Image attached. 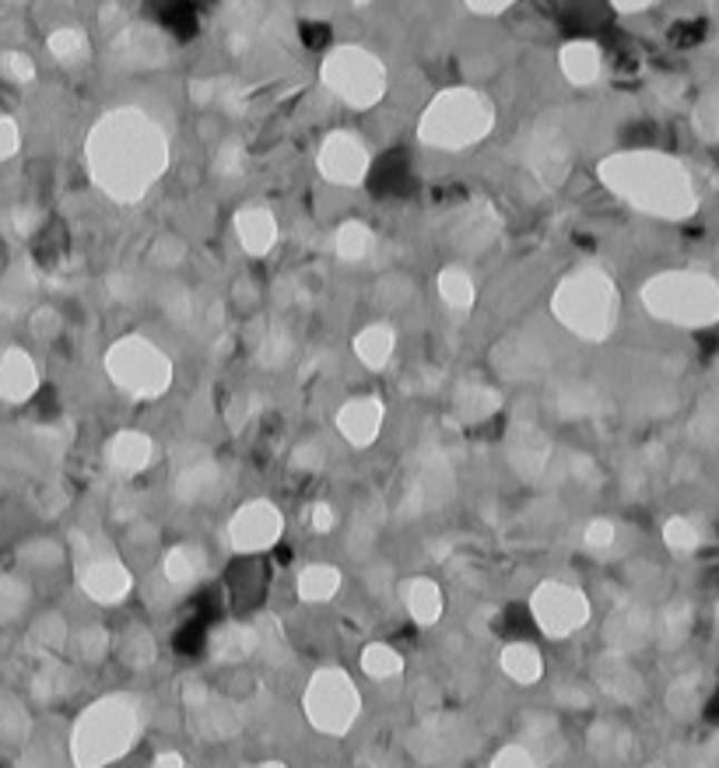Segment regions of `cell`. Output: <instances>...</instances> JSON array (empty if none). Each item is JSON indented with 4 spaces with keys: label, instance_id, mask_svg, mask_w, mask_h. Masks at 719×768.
Instances as JSON below:
<instances>
[{
    "label": "cell",
    "instance_id": "obj_1",
    "mask_svg": "<svg viewBox=\"0 0 719 768\" xmlns=\"http://www.w3.org/2000/svg\"><path fill=\"white\" fill-rule=\"evenodd\" d=\"M169 169V137L145 109H112L88 134V173L102 194L137 204Z\"/></svg>",
    "mask_w": 719,
    "mask_h": 768
},
{
    "label": "cell",
    "instance_id": "obj_2",
    "mask_svg": "<svg viewBox=\"0 0 719 768\" xmlns=\"http://www.w3.org/2000/svg\"><path fill=\"white\" fill-rule=\"evenodd\" d=\"M600 179L608 190L653 215H684L691 207L688 173L674 158L657 151H621L600 161Z\"/></svg>",
    "mask_w": 719,
    "mask_h": 768
},
{
    "label": "cell",
    "instance_id": "obj_3",
    "mask_svg": "<svg viewBox=\"0 0 719 768\" xmlns=\"http://www.w3.org/2000/svg\"><path fill=\"white\" fill-rule=\"evenodd\" d=\"M495 130V102L477 88H446L425 106L417 141L439 151H463Z\"/></svg>",
    "mask_w": 719,
    "mask_h": 768
},
{
    "label": "cell",
    "instance_id": "obj_4",
    "mask_svg": "<svg viewBox=\"0 0 719 768\" xmlns=\"http://www.w3.org/2000/svg\"><path fill=\"white\" fill-rule=\"evenodd\" d=\"M319 81L352 109H373L390 88L386 63L373 50H365V46H337V50H331L323 57Z\"/></svg>",
    "mask_w": 719,
    "mask_h": 768
},
{
    "label": "cell",
    "instance_id": "obj_5",
    "mask_svg": "<svg viewBox=\"0 0 719 768\" xmlns=\"http://www.w3.org/2000/svg\"><path fill=\"white\" fill-rule=\"evenodd\" d=\"M109 372H112L116 383L127 386V390H137L141 397H151V393L166 390V383H169V362L145 341L116 344L112 355H109Z\"/></svg>",
    "mask_w": 719,
    "mask_h": 768
},
{
    "label": "cell",
    "instance_id": "obj_6",
    "mask_svg": "<svg viewBox=\"0 0 719 768\" xmlns=\"http://www.w3.org/2000/svg\"><path fill=\"white\" fill-rule=\"evenodd\" d=\"M608 285L604 277L597 274H575L559 288V298H554V309L569 323L572 331H600L608 323Z\"/></svg>",
    "mask_w": 719,
    "mask_h": 768
},
{
    "label": "cell",
    "instance_id": "obj_7",
    "mask_svg": "<svg viewBox=\"0 0 719 768\" xmlns=\"http://www.w3.org/2000/svg\"><path fill=\"white\" fill-rule=\"evenodd\" d=\"M316 166H319L323 179H331L337 186H358V183H365L373 158H368V148L362 145L358 134L334 130L327 141L319 145Z\"/></svg>",
    "mask_w": 719,
    "mask_h": 768
},
{
    "label": "cell",
    "instance_id": "obj_8",
    "mask_svg": "<svg viewBox=\"0 0 719 768\" xmlns=\"http://www.w3.org/2000/svg\"><path fill=\"white\" fill-rule=\"evenodd\" d=\"M116 57H124L130 67H158L166 60V39L151 26H127L116 36Z\"/></svg>",
    "mask_w": 719,
    "mask_h": 768
},
{
    "label": "cell",
    "instance_id": "obj_9",
    "mask_svg": "<svg viewBox=\"0 0 719 768\" xmlns=\"http://www.w3.org/2000/svg\"><path fill=\"white\" fill-rule=\"evenodd\" d=\"M559 67H562L565 81H572L575 88H590L600 78V71H604V57H600V50L590 39H575L562 46Z\"/></svg>",
    "mask_w": 719,
    "mask_h": 768
},
{
    "label": "cell",
    "instance_id": "obj_10",
    "mask_svg": "<svg viewBox=\"0 0 719 768\" xmlns=\"http://www.w3.org/2000/svg\"><path fill=\"white\" fill-rule=\"evenodd\" d=\"M228 587H232V597H236L239 611L257 608L267 590V572H264L260 558H239L236 565H228Z\"/></svg>",
    "mask_w": 719,
    "mask_h": 768
},
{
    "label": "cell",
    "instance_id": "obj_11",
    "mask_svg": "<svg viewBox=\"0 0 719 768\" xmlns=\"http://www.w3.org/2000/svg\"><path fill=\"white\" fill-rule=\"evenodd\" d=\"M236 232H239V243L249 253H267L277 239V221L270 211H264V207H243L236 215Z\"/></svg>",
    "mask_w": 719,
    "mask_h": 768
},
{
    "label": "cell",
    "instance_id": "obj_12",
    "mask_svg": "<svg viewBox=\"0 0 719 768\" xmlns=\"http://www.w3.org/2000/svg\"><path fill=\"white\" fill-rule=\"evenodd\" d=\"M341 432L352 442H368L380 432V404L376 401H355L341 411Z\"/></svg>",
    "mask_w": 719,
    "mask_h": 768
},
{
    "label": "cell",
    "instance_id": "obj_13",
    "mask_svg": "<svg viewBox=\"0 0 719 768\" xmlns=\"http://www.w3.org/2000/svg\"><path fill=\"white\" fill-rule=\"evenodd\" d=\"M368 183L376 186V190L383 194H401V190H407L411 186V173H407V158L401 155V151H393V155H386L380 166H368V176H365Z\"/></svg>",
    "mask_w": 719,
    "mask_h": 768
},
{
    "label": "cell",
    "instance_id": "obj_14",
    "mask_svg": "<svg viewBox=\"0 0 719 768\" xmlns=\"http://www.w3.org/2000/svg\"><path fill=\"white\" fill-rule=\"evenodd\" d=\"M158 26H161V32L187 39L197 32V11H194L190 0H166V4H161V14H158Z\"/></svg>",
    "mask_w": 719,
    "mask_h": 768
},
{
    "label": "cell",
    "instance_id": "obj_15",
    "mask_svg": "<svg viewBox=\"0 0 719 768\" xmlns=\"http://www.w3.org/2000/svg\"><path fill=\"white\" fill-rule=\"evenodd\" d=\"M46 46H50V53L60 60V63H78L88 57V39L81 29L75 26H63V29H53L50 39H46Z\"/></svg>",
    "mask_w": 719,
    "mask_h": 768
},
{
    "label": "cell",
    "instance_id": "obj_16",
    "mask_svg": "<svg viewBox=\"0 0 719 768\" xmlns=\"http://www.w3.org/2000/svg\"><path fill=\"white\" fill-rule=\"evenodd\" d=\"M368 246H373V232H368L365 221H344L337 228V249L344 260H362Z\"/></svg>",
    "mask_w": 719,
    "mask_h": 768
},
{
    "label": "cell",
    "instance_id": "obj_17",
    "mask_svg": "<svg viewBox=\"0 0 719 768\" xmlns=\"http://www.w3.org/2000/svg\"><path fill=\"white\" fill-rule=\"evenodd\" d=\"M112 460L124 463V467H141V463L148 460V439L141 435H120L112 446Z\"/></svg>",
    "mask_w": 719,
    "mask_h": 768
},
{
    "label": "cell",
    "instance_id": "obj_18",
    "mask_svg": "<svg viewBox=\"0 0 719 768\" xmlns=\"http://www.w3.org/2000/svg\"><path fill=\"white\" fill-rule=\"evenodd\" d=\"M390 347H393V337H390V331H383V327H373V331H365V334H362V341H358V355H362L368 365H380V362L390 355Z\"/></svg>",
    "mask_w": 719,
    "mask_h": 768
},
{
    "label": "cell",
    "instance_id": "obj_19",
    "mask_svg": "<svg viewBox=\"0 0 719 768\" xmlns=\"http://www.w3.org/2000/svg\"><path fill=\"white\" fill-rule=\"evenodd\" d=\"M439 288H443L446 302H453V306H467V302L474 298V285L463 270H446L443 277H439Z\"/></svg>",
    "mask_w": 719,
    "mask_h": 768
},
{
    "label": "cell",
    "instance_id": "obj_20",
    "mask_svg": "<svg viewBox=\"0 0 719 768\" xmlns=\"http://www.w3.org/2000/svg\"><path fill=\"white\" fill-rule=\"evenodd\" d=\"M246 169V148L232 137V141H221L218 151H215V173L221 176H236Z\"/></svg>",
    "mask_w": 719,
    "mask_h": 768
},
{
    "label": "cell",
    "instance_id": "obj_21",
    "mask_svg": "<svg viewBox=\"0 0 719 768\" xmlns=\"http://www.w3.org/2000/svg\"><path fill=\"white\" fill-rule=\"evenodd\" d=\"M303 42L309 50H323V46H331V26L327 21H303V29H298Z\"/></svg>",
    "mask_w": 719,
    "mask_h": 768
},
{
    "label": "cell",
    "instance_id": "obj_22",
    "mask_svg": "<svg viewBox=\"0 0 719 768\" xmlns=\"http://www.w3.org/2000/svg\"><path fill=\"white\" fill-rule=\"evenodd\" d=\"M4 67L14 81H32L36 78V67L26 53H4Z\"/></svg>",
    "mask_w": 719,
    "mask_h": 768
},
{
    "label": "cell",
    "instance_id": "obj_23",
    "mask_svg": "<svg viewBox=\"0 0 719 768\" xmlns=\"http://www.w3.org/2000/svg\"><path fill=\"white\" fill-rule=\"evenodd\" d=\"M14 148H18V130H14L11 120H4V116H0V158H8Z\"/></svg>",
    "mask_w": 719,
    "mask_h": 768
},
{
    "label": "cell",
    "instance_id": "obj_24",
    "mask_svg": "<svg viewBox=\"0 0 719 768\" xmlns=\"http://www.w3.org/2000/svg\"><path fill=\"white\" fill-rule=\"evenodd\" d=\"M509 4H516V0H467V8L477 11V14H499Z\"/></svg>",
    "mask_w": 719,
    "mask_h": 768
},
{
    "label": "cell",
    "instance_id": "obj_25",
    "mask_svg": "<svg viewBox=\"0 0 719 768\" xmlns=\"http://www.w3.org/2000/svg\"><path fill=\"white\" fill-rule=\"evenodd\" d=\"M649 4H653V0H611V8H618V11H642Z\"/></svg>",
    "mask_w": 719,
    "mask_h": 768
},
{
    "label": "cell",
    "instance_id": "obj_26",
    "mask_svg": "<svg viewBox=\"0 0 719 768\" xmlns=\"http://www.w3.org/2000/svg\"><path fill=\"white\" fill-rule=\"evenodd\" d=\"M706 719H709V723H716L719 727V691L709 698V702H706Z\"/></svg>",
    "mask_w": 719,
    "mask_h": 768
},
{
    "label": "cell",
    "instance_id": "obj_27",
    "mask_svg": "<svg viewBox=\"0 0 719 768\" xmlns=\"http://www.w3.org/2000/svg\"><path fill=\"white\" fill-rule=\"evenodd\" d=\"M355 4H373V0H355Z\"/></svg>",
    "mask_w": 719,
    "mask_h": 768
}]
</instances>
